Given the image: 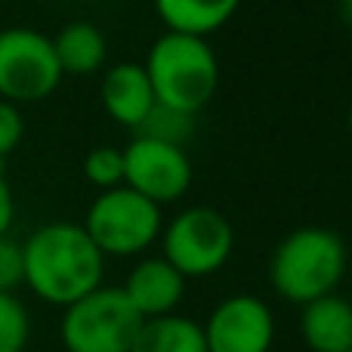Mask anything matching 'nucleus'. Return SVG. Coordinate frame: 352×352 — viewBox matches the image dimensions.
<instances>
[{
    "instance_id": "obj_6",
    "label": "nucleus",
    "mask_w": 352,
    "mask_h": 352,
    "mask_svg": "<svg viewBox=\"0 0 352 352\" xmlns=\"http://www.w3.org/2000/svg\"><path fill=\"white\" fill-rule=\"evenodd\" d=\"M164 260L173 263L186 278H204L229 263L235 250V229L229 217L213 207L195 204L179 210L161 229Z\"/></svg>"
},
{
    "instance_id": "obj_10",
    "label": "nucleus",
    "mask_w": 352,
    "mask_h": 352,
    "mask_svg": "<svg viewBox=\"0 0 352 352\" xmlns=\"http://www.w3.org/2000/svg\"><path fill=\"white\" fill-rule=\"evenodd\" d=\"M186 275L164 256H142L127 272L121 291L146 322L179 309V303L186 300Z\"/></svg>"
},
{
    "instance_id": "obj_18",
    "label": "nucleus",
    "mask_w": 352,
    "mask_h": 352,
    "mask_svg": "<svg viewBox=\"0 0 352 352\" xmlns=\"http://www.w3.org/2000/svg\"><path fill=\"white\" fill-rule=\"evenodd\" d=\"M84 176L90 186L99 188V192L124 186V148H118V146L90 148L84 158Z\"/></svg>"
},
{
    "instance_id": "obj_7",
    "label": "nucleus",
    "mask_w": 352,
    "mask_h": 352,
    "mask_svg": "<svg viewBox=\"0 0 352 352\" xmlns=\"http://www.w3.org/2000/svg\"><path fill=\"white\" fill-rule=\"evenodd\" d=\"M62 68L50 34L28 25L0 31V99L31 105L53 96L62 84Z\"/></svg>"
},
{
    "instance_id": "obj_17",
    "label": "nucleus",
    "mask_w": 352,
    "mask_h": 352,
    "mask_svg": "<svg viewBox=\"0 0 352 352\" xmlns=\"http://www.w3.org/2000/svg\"><path fill=\"white\" fill-rule=\"evenodd\" d=\"M136 133L152 136V140H161V142H173V146H186L195 133V118L182 115L176 109H167V105H155Z\"/></svg>"
},
{
    "instance_id": "obj_3",
    "label": "nucleus",
    "mask_w": 352,
    "mask_h": 352,
    "mask_svg": "<svg viewBox=\"0 0 352 352\" xmlns=\"http://www.w3.org/2000/svg\"><path fill=\"white\" fill-rule=\"evenodd\" d=\"M158 105L198 115L213 102L219 87V62L207 37L164 31L142 62Z\"/></svg>"
},
{
    "instance_id": "obj_12",
    "label": "nucleus",
    "mask_w": 352,
    "mask_h": 352,
    "mask_svg": "<svg viewBox=\"0 0 352 352\" xmlns=\"http://www.w3.org/2000/svg\"><path fill=\"white\" fill-rule=\"evenodd\" d=\"M300 334L312 352H352V303L337 291L303 303Z\"/></svg>"
},
{
    "instance_id": "obj_5",
    "label": "nucleus",
    "mask_w": 352,
    "mask_h": 352,
    "mask_svg": "<svg viewBox=\"0 0 352 352\" xmlns=\"http://www.w3.org/2000/svg\"><path fill=\"white\" fill-rule=\"evenodd\" d=\"M142 328V316L121 287H93L62 309L59 340L65 352H130Z\"/></svg>"
},
{
    "instance_id": "obj_22",
    "label": "nucleus",
    "mask_w": 352,
    "mask_h": 352,
    "mask_svg": "<svg viewBox=\"0 0 352 352\" xmlns=\"http://www.w3.org/2000/svg\"><path fill=\"white\" fill-rule=\"evenodd\" d=\"M340 16H343V22L352 28V0H340Z\"/></svg>"
},
{
    "instance_id": "obj_21",
    "label": "nucleus",
    "mask_w": 352,
    "mask_h": 352,
    "mask_svg": "<svg viewBox=\"0 0 352 352\" xmlns=\"http://www.w3.org/2000/svg\"><path fill=\"white\" fill-rule=\"evenodd\" d=\"M12 219H16V195H12V186L0 164V235H10Z\"/></svg>"
},
{
    "instance_id": "obj_19",
    "label": "nucleus",
    "mask_w": 352,
    "mask_h": 352,
    "mask_svg": "<svg viewBox=\"0 0 352 352\" xmlns=\"http://www.w3.org/2000/svg\"><path fill=\"white\" fill-rule=\"evenodd\" d=\"M25 140V115L19 105L0 99V164L22 146Z\"/></svg>"
},
{
    "instance_id": "obj_14",
    "label": "nucleus",
    "mask_w": 352,
    "mask_h": 352,
    "mask_svg": "<svg viewBox=\"0 0 352 352\" xmlns=\"http://www.w3.org/2000/svg\"><path fill=\"white\" fill-rule=\"evenodd\" d=\"M167 31L210 37L238 12L241 0H152Z\"/></svg>"
},
{
    "instance_id": "obj_13",
    "label": "nucleus",
    "mask_w": 352,
    "mask_h": 352,
    "mask_svg": "<svg viewBox=\"0 0 352 352\" xmlns=\"http://www.w3.org/2000/svg\"><path fill=\"white\" fill-rule=\"evenodd\" d=\"M50 41H53L62 74L87 78V74L102 72L105 62H109V41H105L102 28L87 22V19L65 22Z\"/></svg>"
},
{
    "instance_id": "obj_2",
    "label": "nucleus",
    "mask_w": 352,
    "mask_h": 352,
    "mask_svg": "<svg viewBox=\"0 0 352 352\" xmlns=\"http://www.w3.org/2000/svg\"><path fill=\"white\" fill-rule=\"evenodd\" d=\"M349 250L334 229L300 226L275 244L269 256V281L287 303H309L324 294H334L346 278Z\"/></svg>"
},
{
    "instance_id": "obj_15",
    "label": "nucleus",
    "mask_w": 352,
    "mask_h": 352,
    "mask_svg": "<svg viewBox=\"0 0 352 352\" xmlns=\"http://www.w3.org/2000/svg\"><path fill=\"white\" fill-rule=\"evenodd\" d=\"M130 352H207L204 328L179 312L146 318Z\"/></svg>"
},
{
    "instance_id": "obj_4",
    "label": "nucleus",
    "mask_w": 352,
    "mask_h": 352,
    "mask_svg": "<svg viewBox=\"0 0 352 352\" xmlns=\"http://www.w3.org/2000/svg\"><path fill=\"white\" fill-rule=\"evenodd\" d=\"M84 232L93 238L102 256H140L161 238L164 229V217H161V204L148 201L146 195L133 192L130 186L105 188L93 198L84 217Z\"/></svg>"
},
{
    "instance_id": "obj_8",
    "label": "nucleus",
    "mask_w": 352,
    "mask_h": 352,
    "mask_svg": "<svg viewBox=\"0 0 352 352\" xmlns=\"http://www.w3.org/2000/svg\"><path fill=\"white\" fill-rule=\"evenodd\" d=\"M124 186L161 207L186 198L192 188V161L186 146L136 133L124 146Z\"/></svg>"
},
{
    "instance_id": "obj_16",
    "label": "nucleus",
    "mask_w": 352,
    "mask_h": 352,
    "mask_svg": "<svg viewBox=\"0 0 352 352\" xmlns=\"http://www.w3.org/2000/svg\"><path fill=\"white\" fill-rule=\"evenodd\" d=\"M31 340V316L16 294H0V352H25Z\"/></svg>"
},
{
    "instance_id": "obj_11",
    "label": "nucleus",
    "mask_w": 352,
    "mask_h": 352,
    "mask_svg": "<svg viewBox=\"0 0 352 352\" xmlns=\"http://www.w3.org/2000/svg\"><path fill=\"white\" fill-rule=\"evenodd\" d=\"M99 102L115 124L140 130L148 111L158 105L142 62H118L105 68L102 84H99Z\"/></svg>"
},
{
    "instance_id": "obj_20",
    "label": "nucleus",
    "mask_w": 352,
    "mask_h": 352,
    "mask_svg": "<svg viewBox=\"0 0 352 352\" xmlns=\"http://www.w3.org/2000/svg\"><path fill=\"white\" fill-rule=\"evenodd\" d=\"M22 285V244L0 235V294H16Z\"/></svg>"
},
{
    "instance_id": "obj_9",
    "label": "nucleus",
    "mask_w": 352,
    "mask_h": 352,
    "mask_svg": "<svg viewBox=\"0 0 352 352\" xmlns=\"http://www.w3.org/2000/svg\"><path fill=\"white\" fill-rule=\"evenodd\" d=\"M201 328L207 352H269L275 343V316L266 300L254 294L219 300Z\"/></svg>"
},
{
    "instance_id": "obj_1",
    "label": "nucleus",
    "mask_w": 352,
    "mask_h": 352,
    "mask_svg": "<svg viewBox=\"0 0 352 352\" xmlns=\"http://www.w3.org/2000/svg\"><path fill=\"white\" fill-rule=\"evenodd\" d=\"M105 256L80 223H47L22 241V285L41 303L65 309L102 285Z\"/></svg>"
},
{
    "instance_id": "obj_23",
    "label": "nucleus",
    "mask_w": 352,
    "mask_h": 352,
    "mask_svg": "<svg viewBox=\"0 0 352 352\" xmlns=\"http://www.w3.org/2000/svg\"><path fill=\"white\" fill-rule=\"evenodd\" d=\"M346 124H349V133H352V105H349V118H346Z\"/></svg>"
}]
</instances>
